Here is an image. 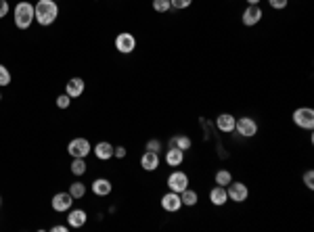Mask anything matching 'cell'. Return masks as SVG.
Returning a JSON list of instances; mask_svg holds the SVG:
<instances>
[{"mask_svg":"<svg viewBox=\"0 0 314 232\" xmlns=\"http://www.w3.org/2000/svg\"><path fill=\"white\" fill-rule=\"evenodd\" d=\"M59 17V7L55 0H38L36 5H34V19H36L40 25H50L55 23Z\"/></svg>","mask_w":314,"mask_h":232,"instance_id":"cell-1","label":"cell"},{"mask_svg":"<svg viewBox=\"0 0 314 232\" xmlns=\"http://www.w3.org/2000/svg\"><path fill=\"white\" fill-rule=\"evenodd\" d=\"M13 19H15V25L19 29H27L34 21V5L25 3V0H21V3H17L15 11H13Z\"/></svg>","mask_w":314,"mask_h":232,"instance_id":"cell-2","label":"cell"},{"mask_svg":"<svg viewBox=\"0 0 314 232\" xmlns=\"http://www.w3.org/2000/svg\"><path fill=\"white\" fill-rule=\"evenodd\" d=\"M293 123L302 130H312L314 128V109L312 107H298L293 111Z\"/></svg>","mask_w":314,"mask_h":232,"instance_id":"cell-3","label":"cell"},{"mask_svg":"<svg viewBox=\"0 0 314 232\" xmlns=\"http://www.w3.org/2000/svg\"><path fill=\"white\" fill-rule=\"evenodd\" d=\"M235 130L243 138H254L258 134V121L254 117H239L235 121Z\"/></svg>","mask_w":314,"mask_h":232,"instance_id":"cell-4","label":"cell"},{"mask_svg":"<svg viewBox=\"0 0 314 232\" xmlns=\"http://www.w3.org/2000/svg\"><path fill=\"white\" fill-rule=\"evenodd\" d=\"M67 153L72 155V157H82V159H86V157L92 153V147H90V142L86 140V138H74V140L67 145Z\"/></svg>","mask_w":314,"mask_h":232,"instance_id":"cell-5","label":"cell"},{"mask_svg":"<svg viewBox=\"0 0 314 232\" xmlns=\"http://www.w3.org/2000/svg\"><path fill=\"white\" fill-rule=\"evenodd\" d=\"M226 194H229V201L243 203V201H247V197H249V188L243 182H231L229 186H226Z\"/></svg>","mask_w":314,"mask_h":232,"instance_id":"cell-6","label":"cell"},{"mask_svg":"<svg viewBox=\"0 0 314 232\" xmlns=\"http://www.w3.org/2000/svg\"><path fill=\"white\" fill-rule=\"evenodd\" d=\"M262 17H264V13H262L260 5H247V9L241 15V21H243L245 27H254V25H258L262 21Z\"/></svg>","mask_w":314,"mask_h":232,"instance_id":"cell-7","label":"cell"},{"mask_svg":"<svg viewBox=\"0 0 314 232\" xmlns=\"http://www.w3.org/2000/svg\"><path fill=\"white\" fill-rule=\"evenodd\" d=\"M168 188L174 190V192H182L184 188H189V176L180 170H174L168 176Z\"/></svg>","mask_w":314,"mask_h":232,"instance_id":"cell-8","label":"cell"},{"mask_svg":"<svg viewBox=\"0 0 314 232\" xmlns=\"http://www.w3.org/2000/svg\"><path fill=\"white\" fill-rule=\"evenodd\" d=\"M115 48H117V52H121V55H130V52L136 48V38L128 31H121L115 38Z\"/></svg>","mask_w":314,"mask_h":232,"instance_id":"cell-9","label":"cell"},{"mask_svg":"<svg viewBox=\"0 0 314 232\" xmlns=\"http://www.w3.org/2000/svg\"><path fill=\"white\" fill-rule=\"evenodd\" d=\"M162 207H164L168 213H176V211H180V207H182L180 192H174V190L166 192L164 197H162Z\"/></svg>","mask_w":314,"mask_h":232,"instance_id":"cell-10","label":"cell"},{"mask_svg":"<svg viewBox=\"0 0 314 232\" xmlns=\"http://www.w3.org/2000/svg\"><path fill=\"white\" fill-rule=\"evenodd\" d=\"M50 205H52V209L59 211V213L69 211V209H72V205H74V197L69 192H57L55 197H52Z\"/></svg>","mask_w":314,"mask_h":232,"instance_id":"cell-11","label":"cell"},{"mask_svg":"<svg viewBox=\"0 0 314 232\" xmlns=\"http://www.w3.org/2000/svg\"><path fill=\"white\" fill-rule=\"evenodd\" d=\"M84 88H86V84H84L82 78H72V80L65 84V94L69 98H78V96L84 94Z\"/></svg>","mask_w":314,"mask_h":232,"instance_id":"cell-12","label":"cell"},{"mask_svg":"<svg viewBox=\"0 0 314 232\" xmlns=\"http://www.w3.org/2000/svg\"><path fill=\"white\" fill-rule=\"evenodd\" d=\"M235 115H231V113H220L218 117H216V128L220 130V132H224V134H231V132H235Z\"/></svg>","mask_w":314,"mask_h":232,"instance_id":"cell-13","label":"cell"},{"mask_svg":"<svg viewBox=\"0 0 314 232\" xmlns=\"http://www.w3.org/2000/svg\"><path fill=\"white\" fill-rule=\"evenodd\" d=\"M141 168L145 172H155L160 168V153L155 151H145V155L141 157Z\"/></svg>","mask_w":314,"mask_h":232,"instance_id":"cell-14","label":"cell"},{"mask_svg":"<svg viewBox=\"0 0 314 232\" xmlns=\"http://www.w3.org/2000/svg\"><path fill=\"white\" fill-rule=\"evenodd\" d=\"M209 203H212V205H218V207H222V205L229 203L226 186H218V184H216L212 190H209Z\"/></svg>","mask_w":314,"mask_h":232,"instance_id":"cell-15","label":"cell"},{"mask_svg":"<svg viewBox=\"0 0 314 232\" xmlns=\"http://www.w3.org/2000/svg\"><path fill=\"white\" fill-rule=\"evenodd\" d=\"M166 163H168L170 168H180V165L184 163V151H180V149H176V147H170V149L166 151Z\"/></svg>","mask_w":314,"mask_h":232,"instance_id":"cell-16","label":"cell"},{"mask_svg":"<svg viewBox=\"0 0 314 232\" xmlns=\"http://www.w3.org/2000/svg\"><path fill=\"white\" fill-rule=\"evenodd\" d=\"M95 151V155H97V159L99 161H107V159H111L113 157V145L111 142H99V145L92 149Z\"/></svg>","mask_w":314,"mask_h":232,"instance_id":"cell-17","label":"cell"},{"mask_svg":"<svg viewBox=\"0 0 314 232\" xmlns=\"http://www.w3.org/2000/svg\"><path fill=\"white\" fill-rule=\"evenodd\" d=\"M86 211L84 209H72L69 211V216H67V224L72 226V228H82L86 224Z\"/></svg>","mask_w":314,"mask_h":232,"instance_id":"cell-18","label":"cell"},{"mask_svg":"<svg viewBox=\"0 0 314 232\" xmlns=\"http://www.w3.org/2000/svg\"><path fill=\"white\" fill-rule=\"evenodd\" d=\"M111 182L107 180V178H97V180L92 182V192L97 194V197H107V194L111 192Z\"/></svg>","mask_w":314,"mask_h":232,"instance_id":"cell-19","label":"cell"},{"mask_svg":"<svg viewBox=\"0 0 314 232\" xmlns=\"http://www.w3.org/2000/svg\"><path fill=\"white\" fill-rule=\"evenodd\" d=\"M170 147H176L180 151H189L191 147H193V140H191L186 134H178V136H174L170 140Z\"/></svg>","mask_w":314,"mask_h":232,"instance_id":"cell-20","label":"cell"},{"mask_svg":"<svg viewBox=\"0 0 314 232\" xmlns=\"http://www.w3.org/2000/svg\"><path fill=\"white\" fill-rule=\"evenodd\" d=\"M180 201H182V205H186V207H195L197 201H199V194H197V190H193V188H184V190L180 192Z\"/></svg>","mask_w":314,"mask_h":232,"instance_id":"cell-21","label":"cell"},{"mask_svg":"<svg viewBox=\"0 0 314 232\" xmlns=\"http://www.w3.org/2000/svg\"><path fill=\"white\" fill-rule=\"evenodd\" d=\"M214 182H216L218 186H229V184L233 182V174H231L229 170H218L216 176H214Z\"/></svg>","mask_w":314,"mask_h":232,"instance_id":"cell-22","label":"cell"},{"mask_svg":"<svg viewBox=\"0 0 314 232\" xmlns=\"http://www.w3.org/2000/svg\"><path fill=\"white\" fill-rule=\"evenodd\" d=\"M86 159H82V157H74V161H72V174L74 176H84L86 174Z\"/></svg>","mask_w":314,"mask_h":232,"instance_id":"cell-23","label":"cell"},{"mask_svg":"<svg viewBox=\"0 0 314 232\" xmlns=\"http://www.w3.org/2000/svg\"><path fill=\"white\" fill-rule=\"evenodd\" d=\"M67 192L74 197V201H76V199H84V197H86V186H84L82 182H74L72 186H69Z\"/></svg>","mask_w":314,"mask_h":232,"instance_id":"cell-24","label":"cell"},{"mask_svg":"<svg viewBox=\"0 0 314 232\" xmlns=\"http://www.w3.org/2000/svg\"><path fill=\"white\" fill-rule=\"evenodd\" d=\"M170 9H172L170 0H153V11H157V13H168Z\"/></svg>","mask_w":314,"mask_h":232,"instance_id":"cell-25","label":"cell"},{"mask_svg":"<svg viewBox=\"0 0 314 232\" xmlns=\"http://www.w3.org/2000/svg\"><path fill=\"white\" fill-rule=\"evenodd\" d=\"M9 84H11V71L5 65H0V88L9 86Z\"/></svg>","mask_w":314,"mask_h":232,"instance_id":"cell-26","label":"cell"},{"mask_svg":"<svg viewBox=\"0 0 314 232\" xmlns=\"http://www.w3.org/2000/svg\"><path fill=\"white\" fill-rule=\"evenodd\" d=\"M170 5H172V9L184 11V9H189L191 5H193V0H170Z\"/></svg>","mask_w":314,"mask_h":232,"instance_id":"cell-27","label":"cell"},{"mask_svg":"<svg viewBox=\"0 0 314 232\" xmlns=\"http://www.w3.org/2000/svg\"><path fill=\"white\" fill-rule=\"evenodd\" d=\"M302 180H304V184H306L308 188H314V172H312V170H306L304 176H302Z\"/></svg>","mask_w":314,"mask_h":232,"instance_id":"cell-28","label":"cell"},{"mask_svg":"<svg viewBox=\"0 0 314 232\" xmlns=\"http://www.w3.org/2000/svg\"><path fill=\"white\" fill-rule=\"evenodd\" d=\"M268 5H270L274 11H283V9L289 5V0H268Z\"/></svg>","mask_w":314,"mask_h":232,"instance_id":"cell-29","label":"cell"},{"mask_svg":"<svg viewBox=\"0 0 314 232\" xmlns=\"http://www.w3.org/2000/svg\"><path fill=\"white\" fill-rule=\"evenodd\" d=\"M69 105H72V98H69L67 94H61V96H57V107H59V109H67Z\"/></svg>","mask_w":314,"mask_h":232,"instance_id":"cell-30","label":"cell"},{"mask_svg":"<svg viewBox=\"0 0 314 232\" xmlns=\"http://www.w3.org/2000/svg\"><path fill=\"white\" fill-rule=\"evenodd\" d=\"M147 151H155V153H160V151H162V142L157 140V138L149 140V142H147Z\"/></svg>","mask_w":314,"mask_h":232,"instance_id":"cell-31","label":"cell"},{"mask_svg":"<svg viewBox=\"0 0 314 232\" xmlns=\"http://www.w3.org/2000/svg\"><path fill=\"white\" fill-rule=\"evenodd\" d=\"M9 11H11V7H9L7 0H0V19H3V17H7Z\"/></svg>","mask_w":314,"mask_h":232,"instance_id":"cell-32","label":"cell"},{"mask_svg":"<svg viewBox=\"0 0 314 232\" xmlns=\"http://www.w3.org/2000/svg\"><path fill=\"white\" fill-rule=\"evenodd\" d=\"M113 157L124 159L126 157V147H113Z\"/></svg>","mask_w":314,"mask_h":232,"instance_id":"cell-33","label":"cell"},{"mask_svg":"<svg viewBox=\"0 0 314 232\" xmlns=\"http://www.w3.org/2000/svg\"><path fill=\"white\" fill-rule=\"evenodd\" d=\"M52 232H67V226H52Z\"/></svg>","mask_w":314,"mask_h":232,"instance_id":"cell-34","label":"cell"},{"mask_svg":"<svg viewBox=\"0 0 314 232\" xmlns=\"http://www.w3.org/2000/svg\"><path fill=\"white\" fill-rule=\"evenodd\" d=\"M247 5H260V0H247Z\"/></svg>","mask_w":314,"mask_h":232,"instance_id":"cell-35","label":"cell"},{"mask_svg":"<svg viewBox=\"0 0 314 232\" xmlns=\"http://www.w3.org/2000/svg\"><path fill=\"white\" fill-rule=\"evenodd\" d=\"M0 101H3V94H0Z\"/></svg>","mask_w":314,"mask_h":232,"instance_id":"cell-36","label":"cell"},{"mask_svg":"<svg viewBox=\"0 0 314 232\" xmlns=\"http://www.w3.org/2000/svg\"><path fill=\"white\" fill-rule=\"evenodd\" d=\"M0 203H3V201H0Z\"/></svg>","mask_w":314,"mask_h":232,"instance_id":"cell-37","label":"cell"},{"mask_svg":"<svg viewBox=\"0 0 314 232\" xmlns=\"http://www.w3.org/2000/svg\"><path fill=\"white\" fill-rule=\"evenodd\" d=\"M55 3H57V0H55Z\"/></svg>","mask_w":314,"mask_h":232,"instance_id":"cell-38","label":"cell"}]
</instances>
